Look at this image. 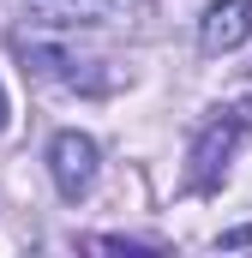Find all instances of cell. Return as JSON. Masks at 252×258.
<instances>
[{
	"label": "cell",
	"mask_w": 252,
	"mask_h": 258,
	"mask_svg": "<svg viewBox=\"0 0 252 258\" xmlns=\"http://www.w3.org/2000/svg\"><path fill=\"white\" fill-rule=\"evenodd\" d=\"M240 132H246V108H216V114L198 126V138H192V150H186V162H192V168H186V186H192V192H216V186H222Z\"/></svg>",
	"instance_id": "obj_1"
},
{
	"label": "cell",
	"mask_w": 252,
	"mask_h": 258,
	"mask_svg": "<svg viewBox=\"0 0 252 258\" xmlns=\"http://www.w3.org/2000/svg\"><path fill=\"white\" fill-rule=\"evenodd\" d=\"M96 168H102V150H96V138L78 126H66L48 138V174H54V192L66 204H78V198H90L96 186Z\"/></svg>",
	"instance_id": "obj_2"
},
{
	"label": "cell",
	"mask_w": 252,
	"mask_h": 258,
	"mask_svg": "<svg viewBox=\"0 0 252 258\" xmlns=\"http://www.w3.org/2000/svg\"><path fill=\"white\" fill-rule=\"evenodd\" d=\"M138 12V0H24V18L42 30H96Z\"/></svg>",
	"instance_id": "obj_3"
},
{
	"label": "cell",
	"mask_w": 252,
	"mask_h": 258,
	"mask_svg": "<svg viewBox=\"0 0 252 258\" xmlns=\"http://www.w3.org/2000/svg\"><path fill=\"white\" fill-rule=\"evenodd\" d=\"M96 66H102V60L72 54V48H54V42H30V48H24V72L54 78V84H72V90H108L114 78H108V72H96Z\"/></svg>",
	"instance_id": "obj_4"
},
{
	"label": "cell",
	"mask_w": 252,
	"mask_h": 258,
	"mask_svg": "<svg viewBox=\"0 0 252 258\" xmlns=\"http://www.w3.org/2000/svg\"><path fill=\"white\" fill-rule=\"evenodd\" d=\"M240 42H252V0H216L198 18V48L204 54H234Z\"/></svg>",
	"instance_id": "obj_5"
},
{
	"label": "cell",
	"mask_w": 252,
	"mask_h": 258,
	"mask_svg": "<svg viewBox=\"0 0 252 258\" xmlns=\"http://www.w3.org/2000/svg\"><path fill=\"white\" fill-rule=\"evenodd\" d=\"M96 252H156V240H120V234H96Z\"/></svg>",
	"instance_id": "obj_6"
},
{
	"label": "cell",
	"mask_w": 252,
	"mask_h": 258,
	"mask_svg": "<svg viewBox=\"0 0 252 258\" xmlns=\"http://www.w3.org/2000/svg\"><path fill=\"white\" fill-rule=\"evenodd\" d=\"M222 246H252V228H234V234H222Z\"/></svg>",
	"instance_id": "obj_7"
},
{
	"label": "cell",
	"mask_w": 252,
	"mask_h": 258,
	"mask_svg": "<svg viewBox=\"0 0 252 258\" xmlns=\"http://www.w3.org/2000/svg\"><path fill=\"white\" fill-rule=\"evenodd\" d=\"M12 120V102H6V84H0V126Z\"/></svg>",
	"instance_id": "obj_8"
}]
</instances>
